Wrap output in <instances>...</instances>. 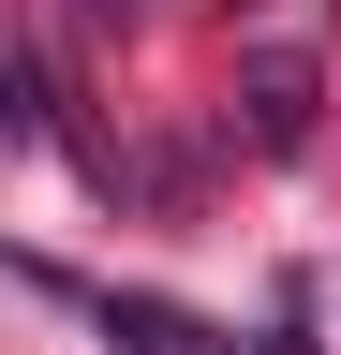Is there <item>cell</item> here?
<instances>
[{
    "mask_svg": "<svg viewBox=\"0 0 341 355\" xmlns=\"http://www.w3.org/2000/svg\"><path fill=\"white\" fill-rule=\"evenodd\" d=\"M238 104H252V148H297V133H312V60L267 44V60L238 74Z\"/></svg>",
    "mask_w": 341,
    "mask_h": 355,
    "instance_id": "1",
    "label": "cell"
},
{
    "mask_svg": "<svg viewBox=\"0 0 341 355\" xmlns=\"http://www.w3.org/2000/svg\"><path fill=\"white\" fill-rule=\"evenodd\" d=\"M104 340H119V355H163V340H193V326H178L163 296H104Z\"/></svg>",
    "mask_w": 341,
    "mask_h": 355,
    "instance_id": "2",
    "label": "cell"
},
{
    "mask_svg": "<svg viewBox=\"0 0 341 355\" xmlns=\"http://www.w3.org/2000/svg\"><path fill=\"white\" fill-rule=\"evenodd\" d=\"M238 15H252V0H238Z\"/></svg>",
    "mask_w": 341,
    "mask_h": 355,
    "instance_id": "3",
    "label": "cell"
}]
</instances>
